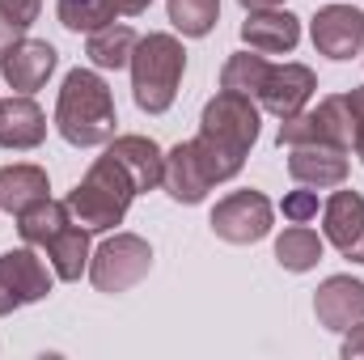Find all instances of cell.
Here are the masks:
<instances>
[{"instance_id":"cell-27","label":"cell","mask_w":364,"mask_h":360,"mask_svg":"<svg viewBox=\"0 0 364 360\" xmlns=\"http://www.w3.org/2000/svg\"><path fill=\"white\" fill-rule=\"evenodd\" d=\"M284 216L292 225H309L318 216V191H288L284 195Z\"/></svg>"},{"instance_id":"cell-10","label":"cell","mask_w":364,"mask_h":360,"mask_svg":"<svg viewBox=\"0 0 364 360\" xmlns=\"http://www.w3.org/2000/svg\"><path fill=\"white\" fill-rule=\"evenodd\" d=\"M314 47L331 60H352L364 51V13L352 4H326L314 17Z\"/></svg>"},{"instance_id":"cell-23","label":"cell","mask_w":364,"mask_h":360,"mask_svg":"<svg viewBox=\"0 0 364 360\" xmlns=\"http://www.w3.org/2000/svg\"><path fill=\"white\" fill-rule=\"evenodd\" d=\"M64 225H73V212H68V203H55L51 195L47 199H38L34 208H26L21 216H17V233H21V242L26 246H47Z\"/></svg>"},{"instance_id":"cell-18","label":"cell","mask_w":364,"mask_h":360,"mask_svg":"<svg viewBox=\"0 0 364 360\" xmlns=\"http://www.w3.org/2000/svg\"><path fill=\"white\" fill-rule=\"evenodd\" d=\"M106 153L136 179V191H153L166 179V153L149 136H119V140H110Z\"/></svg>"},{"instance_id":"cell-3","label":"cell","mask_w":364,"mask_h":360,"mask_svg":"<svg viewBox=\"0 0 364 360\" xmlns=\"http://www.w3.org/2000/svg\"><path fill=\"white\" fill-rule=\"evenodd\" d=\"M132 93L136 106L149 115H166L178 97L182 73H186V51L174 34H144L132 51Z\"/></svg>"},{"instance_id":"cell-31","label":"cell","mask_w":364,"mask_h":360,"mask_svg":"<svg viewBox=\"0 0 364 360\" xmlns=\"http://www.w3.org/2000/svg\"><path fill=\"white\" fill-rule=\"evenodd\" d=\"M348 97V106H352V119H356V140L364 136V85L360 90H352V93H343ZM356 149V144H352Z\"/></svg>"},{"instance_id":"cell-1","label":"cell","mask_w":364,"mask_h":360,"mask_svg":"<svg viewBox=\"0 0 364 360\" xmlns=\"http://www.w3.org/2000/svg\"><path fill=\"white\" fill-rule=\"evenodd\" d=\"M114 97H110V85L90 73V68H73L64 77V90H60V102H55V127L68 144L77 149H93V144H106L114 140Z\"/></svg>"},{"instance_id":"cell-21","label":"cell","mask_w":364,"mask_h":360,"mask_svg":"<svg viewBox=\"0 0 364 360\" xmlns=\"http://www.w3.org/2000/svg\"><path fill=\"white\" fill-rule=\"evenodd\" d=\"M47 263H51V271H55V280H81V271L90 268V229H81L77 221L73 225H64L47 246Z\"/></svg>"},{"instance_id":"cell-22","label":"cell","mask_w":364,"mask_h":360,"mask_svg":"<svg viewBox=\"0 0 364 360\" xmlns=\"http://www.w3.org/2000/svg\"><path fill=\"white\" fill-rule=\"evenodd\" d=\"M136 43H140V34L132 30V26H97V30H90V43H85V55H90L93 68H127L132 64V51H136Z\"/></svg>"},{"instance_id":"cell-6","label":"cell","mask_w":364,"mask_h":360,"mask_svg":"<svg viewBox=\"0 0 364 360\" xmlns=\"http://www.w3.org/2000/svg\"><path fill=\"white\" fill-rule=\"evenodd\" d=\"M296 144H335L343 153H352L356 144V119L343 93L322 97L314 110H296L288 119H279V149H296Z\"/></svg>"},{"instance_id":"cell-28","label":"cell","mask_w":364,"mask_h":360,"mask_svg":"<svg viewBox=\"0 0 364 360\" xmlns=\"http://www.w3.org/2000/svg\"><path fill=\"white\" fill-rule=\"evenodd\" d=\"M21 38H26V26H21L13 13H4V9H0V60H4Z\"/></svg>"},{"instance_id":"cell-16","label":"cell","mask_w":364,"mask_h":360,"mask_svg":"<svg viewBox=\"0 0 364 360\" xmlns=\"http://www.w3.org/2000/svg\"><path fill=\"white\" fill-rule=\"evenodd\" d=\"M288 174L301 186H343L348 182V153L335 144H296L288 153Z\"/></svg>"},{"instance_id":"cell-8","label":"cell","mask_w":364,"mask_h":360,"mask_svg":"<svg viewBox=\"0 0 364 360\" xmlns=\"http://www.w3.org/2000/svg\"><path fill=\"white\" fill-rule=\"evenodd\" d=\"M272 199L263 191H233L212 208V233L229 246H250L272 233Z\"/></svg>"},{"instance_id":"cell-29","label":"cell","mask_w":364,"mask_h":360,"mask_svg":"<svg viewBox=\"0 0 364 360\" xmlns=\"http://www.w3.org/2000/svg\"><path fill=\"white\" fill-rule=\"evenodd\" d=\"M0 9L4 13H13L21 26H30L34 17H38V9H43V0H0Z\"/></svg>"},{"instance_id":"cell-4","label":"cell","mask_w":364,"mask_h":360,"mask_svg":"<svg viewBox=\"0 0 364 360\" xmlns=\"http://www.w3.org/2000/svg\"><path fill=\"white\" fill-rule=\"evenodd\" d=\"M242 174V162L216 153L208 140H182L166 153V179L161 186L178 199V203H199L216 182H229Z\"/></svg>"},{"instance_id":"cell-17","label":"cell","mask_w":364,"mask_h":360,"mask_svg":"<svg viewBox=\"0 0 364 360\" xmlns=\"http://www.w3.org/2000/svg\"><path fill=\"white\" fill-rule=\"evenodd\" d=\"M43 136H47V115L30 93H17V97L0 102V149L26 153V149H38Z\"/></svg>"},{"instance_id":"cell-20","label":"cell","mask_w":364,"mask_h":360,"mask_svg":"<svg viewBox=\"0 0 364 360\" xmlns=\"http://www.w3.org/2000/svg\"><path fill=\"white\" fill-rule=\"evenodd\" d=\"M47 170L43 166H4L0 170V208L21 216L26 208H34L38 199H47Z\"/></svg>"},{"instance_id":"cell-24","label":"cell","mask_w":364,"mask_h":360,"mask_svg":"<svg viewBox=\"0 0 364 360\" xmlns=\"http://www.w3.org/2000/svg\"><path fill=\"white\" fill-rule=\"evenodd\" d=\"M322 259V238L305 225H292L275 238V263L284 271H309Z\"/></svg>"},{"instance_id":"cell-26","label":"cell","mask_w":364,"mask_h":360,"mask_svg":"<svg viewBox=\"0 0 364 360\" xmlns=\"http://www.w3.org/2000/svg\"><path fill=\"white\" fill-rule=\"evenodd\" d=\"M216 17H220V0H170V21L186 38L212 34Z\"/></svg>"},{"instance_id":"cell-13","label":"cell","mask_w":364,"mask_h":360,"mask_svg":"<svg viewBox=\"0 0 364 360\" xmlns=\"http://www.w3.org/2000/svg\"><path fill=\"white\" fill-rule=\"evenodd\" d=\"M314 90H318L314 68H305V64H272V73H267V81H263L259 102L272 110L275 119H288V115H296V110H305V106H309Z\"/></svg>"},{"instance_id":"cell-14","label":"cell","mask_w":364,"mask_h":360,"mask_svg":"<svg viewBox=\"0 0 364 360\" xmlns=\"http://www.w3.org/2000/svg\"><path fill=\"white\" fill-rule=\"evenodd\" d=\"M55 47L51 43H43V38H21L4 60H0V73H4V81L13 85L17 93H34L47 85V77L55 73Z\"/></svg>"},{"instance_id":"cell-30","label":"cell","mask_w":364,"mask_h":360,"mask_svg":"<svg viewBox=\"0 0 364 360\" xmlns=\"http://www.w3.org/2000/svg\"><path fill=\"white\" fill-rule=\"evenodd\" d=\"M343 335H348V339H343V356L348 360H364V322L348 327Z\"/></svg>"},{"instance_id":"cell-32","label":"cell","mask_w":364,"mask_h":360,"mask_svg":"<svg viewBox=\"0 0 364 360\" xmlns=\"http://www.w3.org/2000/svg\"><path fill=\"white\" fill-rule=\"evenodd\" d=\"M242 9H279L284 0H237Z\"/></svg>"},{"instance_id":"cell-15","label":"cell","mask_w":364,"mask_h":360,"mask_svg":"<svg viewBox=\"0 0 364 360\" xmlns=\"http://www.w3.org/2000/svg\"><path fill=\"white\" fill-rule=\"evenodd\" d=\"M242 38L250 51L284 55L301 43V21L288 9H250V17L242 21Z\"/></svg>"},{"instance_id":"cell-5","label":"cell","mask_w":364,"mask_h":360,"mask_svg":"<svg viewBox=\"0 0 364 360\" xmlns=\"http://www.w3.org/2000/svg\"><path fill=\"white\" fill-rule=\"evenodd\" d=\"M199 140H208L216 153H225V157H233V162L246 166V153L259 140V106H255V97L220 90L203 106Z\"/></svg>"},{"instance_id":"cell-19","label":"cell","mask_w":364,"mask_h":360,"mask_svg":"<svg viewBox=\"0 0 364 360\" xmlns=\"http://www.w3.org/2000/svg\"><path fill=\"white\" fill-rule=\"evenodd\" d=\"M149 0H55V13L68 30H97L119 17H140Z\"/></svg>"},{"instance_id":"cell-25","label":"cell","mask_w":364,"mask_h":360,"mask_svg":"<svg viewBox=\"0 0 364 360\" xmlns=\"http://www.w3.org/2000/svg\"><path fill=\"white\" fill-rule=\"evenodd\" d=\"M267 73H272V64L263 60V51H237V55H229V64L220 73V90L242 93V97H259Z\"/></svg>"},{"instance_id":"cell-9","label":"cell","mask_w":364,"mask_h":360,"mask_svg":"<svg viewBox=\"0 0 364 360\" xmlns=\"http://www.w3.org/2000/svg\"><path fill=\"white\" fill-rule=\"evenodd\" d=\"M51 284H55V271H47V263L30 246L4 250L0 255V318L21 309V305L43 301L51 292Z\"/></svg>"},{"instance_id":"cell-2","label":"cell","mask_w":364,"mask_h":360,"mask_svg":"<svg viewBox=\"0 0 364 360\" xmlns=\"http://www.w3.org/2000/svg\"><path fill=\"white\" fill-rule=\"evenodd\" d=\"M136 195H140L136 191V179L106 153V157H97L90 166V174L68 191L64 203H68V212H73V221L81 229L106 233V229L123 225V216H127V208H132Z\"/></svg>"},{"instance_id":"cell-7","label":"cell","mask_w":364,"mask_h":360,"mask_svg":"<svg viewBox=\"0 0 364 360\" xmlns=\"http://www.w3.org/2000/svg\"><path fill=\"white\" fill-rule=\"evenodd\" d=\"M153 268V246L136 233H114L90 255V280L97 292H127Z\"/></svg>"},{"instance_id":"cell-12","label":"cell","mask_w":364,"mask_h":360,"mask_svg":"<svg viewBox=\"0 0 364 360\" xmlns=\"http://www.w3.org/2000/svg\"><path fill=\"white\" fill-rule=\"evenodd\" d=\"M314 314L326 331H348L364 322V284L352 275H331L314 292Z\"/></svg>"},{"instance_id":"cell-33","label":"cell","mask_w":364,"mask_h":360,"mask_svg":"<svg viewBox=\"0 0 364 360\" xmlns=\"http://www.w3.org/2000/svg\"><path fill=\"white\" fill-rule=\"evenodd\" d=\"M356 157H360V162H364V136H360V140H356Z\"/></svg>"},{"instance_id":"cell-11","label":"cell","mask_w":364,"mask_h":360,"mask_svg":"<svg viewBox=\"0 0 364 360\" xmlns=\"http://www.w3.org/2000/svg\"><path fill=\"white\" fill-rule=\"evenodd\" d=\"M322 229H326V242L352 259L364 263V195L356 191H335L322 208Z\"/></svg>"}]
</instances>
